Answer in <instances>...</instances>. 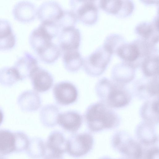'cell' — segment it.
<instances>
[{"mask_svg":"<svg viewBox=\"0 0 159 159\" xmlns=\"http://www.w3.org/2000/svg\"><path fill=\"white\" fill-rule=\"evenodd\" d=\"M95 91L101 102L111 108L125 107L131 99V93L125 85L105 78L97 82Z\"/></svg>","mask_w":159,"mask_h":159,"instance_id":"obj_1","label":"cell"},{"mask_svg":"<svg viewBox=\"0 0 159 159\" xmlns=\"http://www.w3.org/2000/svg\"><path fill=\"white\" fill-rule=\"evenodd\" d=\"M84 118L88 128L94 132L113 128L120 121L117 113L101 102L89 105L84 112Z\"/></svg>","mask_w":159,"mask_h":159,"instance_id":"obj_2","label":"cell"},{"mask_svg":"<svg viewBox=\"0 0 159 159\" xmlns=\"http://www.w3.org/2000/svg\"><path fill=\"white\" fill-rule=\"evenodd\" d=\"M155 50V46L139 38L131 42L124 43L116 54L123 62L136 69L144 59L154 53Z\"/></svg>","mask_w":159,"mask_h":159,"instance_id":"obj_3","label":"cell"},{"mask_svg":"<svg viewBox=\"0 0 159 159\" xmlns=\"http://www.w3.org/2000/svg\"><path fill=\"white\" fill-rule=\"evenodd\" d=\"M112 55L103 45L98 47L84 59L85 72L92 77L99 76L106 70Z\"/></svg>","mask_w":159,"mask_h":159,"instance_id":"obj_4","label":"cell"},{"mask_svg":"<svg viewBox=\"0 0 159 159\" xmlns=\"http://www.w3.org/2000/svg\"><path fill=\"white\" fill-rule=\"evenodd\" d=\"M96 1L72 0L70 1L71 10L75 14L77 19L87 25H93L97 21L98 9Z\"/></svg>","mask_w":159,"mask_h":159,"instance_id":"obj_5","label":"cell"},{"mask_svg":"<svg viewBox=\"0 0 159 159\" xmlns=\"http://www.w3.org/2000/svg\"><path fill=\"white\" fill-rule=\"evenodd\" d=\"M93 142L92 136L88 133L74 134L67 140L66 152L74 157H82L90 151Z\"/></svg>","mask_w":159,"mask_h":159,"instance_id":"obj_6","label":"cell"},{"mask_svg":"<svg viewBox=\"0 0 159 159\" xmlns=\"http://www.w3.org/2000/svg\"><path fill=\"white\" fill-rule=\"evenodd\" d=\"M53 94L56 102L62 106H67L75 102L78 97V91L73 84L62 81L56 84L53 89Z\"/></svg>","mask_w":159,"mask_h":159,"instance_id":"obj_7","label":"cell"},{"mask_svg":"<svg viewBox=\"0 0 159 159\" xmlns=\"http://www.w3.org/2000/svg\"><path fill=\"white\" fill-rule=\"evenodd\" d=\"M99 6L106 12L121 18L129 16L134 9L131 0H101Z\"/></svg>","mask_w":159,"mask_h":159,"instance_id":"obj_8","label":"cell"},{"mask_svg":"<svg viewBox=\"0 0 159 159\" xmlns=\"http://www.w3.org/2000/svg\"><path fill=\"white\" fill-rule=\"evenodd\" d=\"M29 78L34 91L37 93L48 91L53 84V78L51 73L39 66L33 70Z\"/></svg>","mask_w":159,"mask_h":159,"instance_id":"obj_9","label":"cell"},{"mask_svg":"<svg viewBox=\"0 0 159 159\" xmlns=\"http://www.w3.org/2000/svg\"><path fill=\"white\" fill-rule=\"evenodd\" d=\"M135 31L140 38L149 43L155 46L158 42V15L151 22L143 21L137 24Z\"/></svg>","mask_w":159,"mask_h":159,"instance_id":"obj_10","label":"cell"},{"mask_svg":"<svg viewBox=\"0 0 159 159\" xmlns=\"http://www.w3.org/2000/svg\"><path fill=\"white\" fill-rule=\"evenodd\" d=\"M80 39V31L75 26L62 28L58 37L59 47L63 51L78 50Z\"/></svg>","mask_w":159,"mask_h":159,"instance_id":"obj_11","label":"cell"},{"mask_svg":"<svg viewBox=\"0 0 159 159\" xmlns=\"http://www.w3.org/2000/svg\"><path fill=\"white\" fill-rule=\"evenodd\" d=\"M38 66L37 59L31 54L25 52L15 62L13 67L15 69L19 80L30 77L33 70Z\"/></svg>","mask_w":159,"mask_h":159,"instance_id":"obj_12","label":"cell"},{"mask_svg":"<svg viewBox=\"0 0 159 159\" xmlns=\"http://www.w3.org/2000/svg\"><path fill=\"white\" fill-rule=\"evenodd\" d=\"M63 10L61 5L57 2L46 1L42 3L37 9V16L41 22H56Z\"/></svg>","mask_w":159,"mask_h":159,"instance_id":"obj_13","label":"cell"},{"mask_svg":"<svg viewBox=\"0 0 159 159\" xmlns=\"http://www.w3.org/2000/svg\"><path fill=\"white\" fill-rule=\"evenodd\" d=\"M83 118L81 115L75 111H69L59 113L57 124L64 130L71 133L77 132L81 126Z\"/></svg>","mask_w":159,"mask_h":159,"instance_id":"obj_14","label":"cell"},{"mask_svg":"<svg viewBox=\"0 0 159 159\" xmlns=\"http://www.w3.org/2000/svg\"><path fill=\"white\" fill-rule=\"evenodd\" d=\"M37 10L35 5L27 1H20L14 6L12 13L17 20L24 23L33 20L37 16Z\"/></svg>","mask_w":159,"mask_h":159,"instance_id":"obj_15","label":"cell"},{"mask_svg":"<svg viewBox=\"0 0 159 159\" xmlns=\"http://www.w3.org/2000/svg\"><path fill=\"white\" fill-rule=\"evenodd\" d=\"M53 38L40 23L32 30L29 40L31 47L37 53L52 42Z\"/></svg>","mask_w":159,"mask_h":159,"instance_id":"obj_16","label":"cell"},{"mask_svg":"<svg viewBox=\"0 0 159 159\" xmlns=\"http://www.w3.org/2000/svg\"><path fill=\"white\" fill-rule=\"evenodd\" d=\"M16 41V37L10 22L7 20L0 19V50L12 48Z\"/></svg>","mask_w":159,"mask_h":159,"instance_id":"obj_17","label":"cell"},{"mask_svg":"<svg viewBox=\"0 0 159 159\" xmlns=\"http://www.w3.org/2000/svg\"><path fill=\"white\" fill-rule=\"evenodd\" d=\"M135 69L129 64L124 62L116 64L112 70L113 81L125 85L134 79Z\"/></svg>","mask_w":159,"mask_h":159,"instance_id":"obj_18","label":"cell"},{"mask_svg":"<svg viewBox=\"0 0 159 159\" xmlns=\"http://www.w3.org/2000/svg\"><path fill=\"white\" fill-rule=\"evenodd\" d=\"M46 145L50 152L62 155L66 152L67 140L61 132L55 130L49 135Z\"/></svg>","mask_w":159,"mask_h":159,"instance_id":"obj_19","label":"cell"},{"mask_svg":"<svg viewBox=\"0 0 159 159\" xmlns=\"http://www.w3.org/2000/svg\"><path fill=\"white\" fill-rule=\"evenodd\" d=\"M158 99L156 98L143 104L141 108L140 114L145 122L152 125L158 123Z\"/></svg>","mask_w":159,"mask_h":159,"instance_id":"obj_20","label":"cell"},{"mask_svg":"<svg viewBox=\"0 0 159 159\" xmlns=\"http://www.w3.org/2000/svg\"><path fill=\"white\" fill-rule=\"evenodd\" d=\"M19 101L21 108L28 112L37 111L40 107L41 105L40 96L34 91L25 92L20 95Z\"/></svg>","mask_w":159,"mask_h":159,"instance_id":"obj_21","label":"cell"},{"mask_svg":"<svg viewBox=\"0 0 159 159\" xmlns=\"http://www.w3.org/2000/svg\"><path fill=\"white\" fill-rule=\"evenodd\" d=\"M62 59L66 69L69 72H74L83 66L84 59L78 49L63 51Z\"/></svg>","mask_w":159,"mask_h":159,"instance_id":"obj_22","label":"cell"},{"mask_svg":"<svg viewBox=\"0 0 159 159\" xmlns=\"http://www.w3.org/2000/svg\"><path fill=\"white\" fill-rule=\"evenodd\" d=\"M58 107L53 104L43 106L39 113V118L42 125L48 128H52L57 124V118L59 114Z\"/></svg>","mask_w":159,"mask_h":159,"instance_id":"obj_23","label":"cell"},{"mask_svg":"<svg viewBox=\"0 0 159 159\" xmlns=\"http://www.w3.org/2000/svg\"><path fill=\"white\" fill-rule=\"evenodd\" d=\"M158 76L150 78L144 83L137 86V93L141 98H145L158 95Z\"/></svg>","mask_w":159,"mask_h":159,"instance_id":"obj_24","label":"cell"},{"mask_svg":"<svg viewBox=\"0 0 159 159\" xmlns=\"http://www.w3.org/2000/svg\"><path fill=\"white\" fill-rule=\"evenodd\" d=\"M16 149L15 134L7 130H0V153L9 154Z\"/></svg>","mask_w":159,"mask_h":159,"instance_id":"obj_25","label":"cell"},{"mask_svg":"<svg viewBox=\"0 0 159 159\" xmlns=\"http://www.w3.org/2000/svg\"><path fill=\"white\" fill-rule=\"evenodd\" d=\"M158 53L152 54L146 58L140 65L141 70L146 77L158 76Z\"/></svg>","mask_w":159,"mask_h":159,"instance_id":"obj_26","label":"cell"},{"mask_svg":"<svg viewBox=\"0 0 159 159\" xmlns=\"http://www.w3.org/2000/svg\"><path fill=\"white\" fill-rule=\"evenodd\" d=\"M61 49L60 47L52 42L37 53L40 59L47 63H53L60 56Z\"/></svg>","mask_w":159,"mask_h":159,"instance_id":"obj_27","label":"cell"},{"mask_svg":"<svg viewBox=\"0 0 159 159\" xmlns=\"http://www.w3.org/2000/svg\"><path fill=\"white\" fill-rule=\"evenodd\" d=\"M46 144L39 138H35L30 141L27 149L30 156L34 159L44 157L46 154Z\"/></svg>","mask_w":159,"mask_h":159,"instance_id":"obj_28","label":"cell"},{"mask_svg":"<svg viewBox=\"0 0 159 159\" xmlns=\"http://www.w3.org/2000/svg\"><path fill=\"white\" fill-rule=\"evenodd\" d=\"M125 43L124 38L121 35L111 34L106 38L103 45L112 54H116L119 48Z\"/></svg>","mask_w":159,"mask_h":159,"instance_id":"obj_29","label":"cell"},{"mask_svg":"<svg viewBox=\"0 0 159 159\" xmlns=\"http://www.w3.org/2000/svg\"><path fill=\"white\" fill-rule=\"evenodd\" d=\"M77 20L75 14L71 10H63L61 16L56 22L59 28L62 29L75 26Z\"/></svg>","mask_w":159,"mask_h":159,"instance_id":"obj_30","label":"cell"},{"mask_svg":"<svg viewBox=\"0 0 159 159\" xmlns=\"http://www.w3.org/2000/svg\"><path fill=\"white\" fill-rule=\"evenodd\" d=\"M19 80L13 66L4 67L0 69V82L1 83L10 85Z\"/></svg>","mask_w":159,"mask_h":159,"instance_id":"obj_31","label":"cell"},{"mask_svg":"<svg viewBox=\"0 0 159 159\" xmlns=\"http://www.w3.org/2000/svg\"><path fill=\"white\" fill-rule=\"evenodd\" d=\"M148 159H158V151L154 149L150 151L148 154Z\"/></svg>","mask_w":159,"mask_h":159,"instance_id":"obj_32","label":"cell"},{"mask_svg":"<svg viewBox=\"0 0 159 159\" xmlns=\"http://www.w3.org/2000/svg\"><path fill=\"white\" fill-rule=\"evenodd\" d=\"M43 159H63L62 155L56 154L50 152L48 154H45Z\"/></svg>","mask_w":159,"mask_h":159,"instance_id":"obj_33","label":"cell"},{"mask_svg":"<svg viewBox=\"0 0 159 159\" xmlns=\"http://www.w3.org/2000/svg\"><path fill=\"white\" fill-rule=\"evenodd\" d=\"M156 1H151V2H150V1H142V2H143L146 5H150V4H157V2H156Z\"/></svg>","mask_w":159,"mask_h":159,"instance_id":"obj_34","label":"cell"},{"mask_svg":"<svg viewBox=\"0 0 159 159\" xmlns=\"http://www.w3.org/2000/svg\"><path fill=\"white\" fill-rule=\"evenodd\" d=\"M3 119V115L2 111L0 108V125L2 123Z\"/></svg>","mask_w":159,"mask_h":159,"instance_id":"obj_35","label":"cell"},{"mask_svg":"<svg viewBox=\"0 0 159 159\" xmlns=\"http://www.w3.org/2000/svg\"><path fill=\"white\" fill-rule=\"evenodd\" d=\"M0 159H4L2 157L0 156Z\"/></svg>","mask_w":159,"mask_h":159,"instance_id":"obj_36","label":"cell"}]
</instances>
